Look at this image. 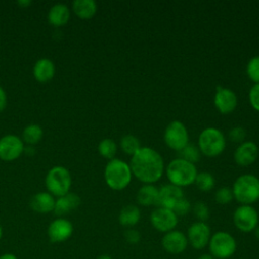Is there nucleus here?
<instances>
[{
  "label": "nucleus",
  "mask_w": 259,
  "mask_h": 259,
  "mask_svg": "<svg viewBox=\"0 0 259 259\" xmlns=\"http://www.w3.org/2000/svg\"><path fill=\"white\" fill-rule=\"evenodd\" d=\"M130 167L139 181L144 184H154L165 172V163L161 154L153 148L142 147L131 157Z\"/></svg>",
  "instance_id": "nucleus-1"
},
{
  "label": "nucleus",
  "mask_w": 259,
  "mask_h": 259,
  "mask_svg": "<svg viewBox=\"0 0 259 259\" xmlns=\"http://www.w3.org/2000/svg\"><path fill=\"white\" fill-rule=\"evenodd\" d=\"M165 171L169 183L180 188L193 184L198 173L195 164L178 157L168 163Z\"/></svg>",
  "instance_id": "nucleus-2"
},
{
  "label": "nucleus",
  "mask_w": 259,
  "mask_h": 259,
  "mask_svg": "<svg viewBox=\"0 0 259 259\" xmlns=\"http://www.w3.org/2000/svg\"><path fill=\"white\" fill-rule=\"evenodd\" d=\"M133 178V173L125 161L114 158L109 160L104 169V179L107 186L113 190H123Z\"/></svg>",
  "instance_id": "nucleus-3"
},
{
  "label": "nucleus",
  "mask_w": 259,
  "mask_h": 259,
  "mask_svg": "<svg viewBox=\"0 0 259 259\" xmlns=\"http://www.w3.org/2000/svg\"><path fill=\"white\" fill-rule=\"evenodd\" d=\"M234 198L245 205H252L259 200V178L253 174L237 177L232 186Z\"/></svg>",
  "instance_id": "nucleus-4"
},
{
  "label": "nucleus",
  "mask_w": 259,
  "mask_h": 259,
  "mask_svg": "<svg viewBox=\"0 0 259 259\" xmlns=\"http://www.w3.org/2000/svg\"><path fill=\"white\" fill-rule=\"evenodd\" d=\"M226 144L225 135L218 127H205L198 136L197 147L201 155L209 158L220 156L225 151Z\"/></svg>",
  "instance_id": "nucleus-5"
},
{
  "label": "nucleus",
  "mask_w": 259,
  "mask_h": 259,
  "mask_svg": "<svg viewBox=\"0 0 259 259\" xmlns=\"http://www.w3.org/2000/svg\"><path fill=\"white\" fill-rule=\"evenodd\" d=\"M207 247L214 259H229L237 251V241L229 232L218 231L211 234Z\"/></svg>",
  "instance_id": "nucleus-6"
},
{
  "label": "nucleus",
  "mask_w": 259,
  "mask_h": 259,
  "mask_svg": "<svg viewBox=\"0 0 259 259\" xmlns=\"http://www.w3.org/2000/svg\"><path fill=\"white\" fill-rule=\"evenodd\" d=\"M71 184V174L63 166L53 167L46 176V186L49 193L58 197L69 193Z\"/></svg>",
  "instance_id": "nucleus-7"
},
{
  "label": "nucleus",
  "mask_w": 259,
  "mask_h": 259,
  "mask_svg": "<svg viewBox=\"0 0 259 259\" xmlns=\"http://www.w3.org/2000/svg\"><path fill=\"white\" fill-rule=\"evenodd\" d=\"M164 142L173 151H181L189 143V134L185 124L180 120H172L165 128Z\"/></svg>",
  "instance_id": "nucleus-8"
},
{
  "label": "nucleus",
  "mask_w": 259,
  "mask_h": 259,
  "mask_svg": "<svg viewBox=\"0 0 259 259\" xmlns=\"http://www.w3.org/2000/svg\"><path fill=\"white\" fill-rule=\"evenodd\" d=\"M233 223L242 233H251L259 224V213L253 205L240 204L233 213Z\"/></svg>",
  "instance_id": "nucleus-9"
},
{
  "label": "nucleus",
  "mask_w": 259,
  "mask_h": 259,
  "mask_svg": "<svg viewBox=\"0 0 259 259\" xmlns=\"http://www.w3.org/2000/svg\"><path fill=\"white\" fill-rule=\"evenodd\" d=\"M150 223L152 227L160 233H168L178 225V217L172 209L157 206L150 214Z\"/></svg>",
  "instance_id": "nucleus-10"
},
{
  "label": "nucleus",
  "mask_w": 259,
  "mask_h": 259,
  "mask_svg": "<svg viewBox=\"0 0 259 259\" xmlns=\"http://www.w3.org/2000/svg\"><path fill=\"white\" fill-rule=\"evenodd\" d=\"M186 237L188 245L194 250H203L208 245L211 237V230L206 222L196 221L188 227Z\"/></svg>",
  "instance_id": "nucleus-11"
},
{
  "label": "nucleus",
  "mask_w": 259,
  "mask_h": 259,
  "mask_svg": "<svg viewBox=\"0 0 259 259\" xmlns=\"http://www.w3.org/2000/svg\"><path fill=\"white\" fill-rule=\"evenodd\" d=\"M213 104L220 113H232L238 105L237 94L228 87L218 86L213 96Z\"/></svg>",
  "instance_id": "nucleus-12"
},
{
  "label": "nucleus",
  "mask_w": 259,
  "mask_h": 259,
  "mask_svg": "<svg viewBox=\"0 0 259 259\" xmlns=\"http://www.w3.org/2000/svg\"><path fill=\"white\" fill-rule=\"evenodd\" d=\"M161 245L167 253L179 255L187 249L188 240L186 234L175 229L164 234L161 240Z\"/></svg>",
  "instance_id": "nucleus-13"
},
{
  "label": "nucleus",
  "mask_w": 259,
  "mask_h": 259,
  "mask_svg": "<svg viewBox=\"0 0 259 259\" xmlns=\"http://www.w3.org/2000/svg\"><path fill=\"white\" fill-rule=\"evenodd\" d=\"M74 232L73 224L65 219L58 218L51 222L48 227V237L52 243H63L71 238Z\"/></svg>",
  "instance_id": "nucleus-14"
},
{
  "label": "nucleus",
  "mask_w": 259,
  "mask_h": 259,
  "mask_svg": "<svg viewBox=\"0 0 259 259\" xmlns=\"http://www.w3.org/2000/svg\"><path fill=\"white\" fill-rule=\"evenodd\" d=\"M23 151V141L20 138L14 135H6L0 139V159L3 161H13Z\"/></svg>",
  "instance_id": "nucleus-15"
},
{
  "label": "nucleus",
  "mask_w": 259,
  "mask_h": 259,
  "mask_svg": "<svg viewBox=\"0 0 259 259\" xmlns=\"http://www.w3.org/2000/svg\"><path fill=\"white\" fill-rule=\"evenodd\" d=\"M258 146L252 141H244L234 152V160L237 165L246 167L252 165L258 158Z\"/></svg>",
  "instance_id": "nucleus-16"
},
{
  "label": "nucleus",
  "mask_w": 259,
  "mask_h": 259,
  "mask_svg": "<svg viewBox=\"0 0 259 259\" xmlns=\"http://www.w3.org/2000/svg\"><path fill=\"white\" fill-rule=\"evenodd\" d=\"M184 197V193L182 188L175 186L171 183L165 184L161 186L158 190V199H157V206L165 207L172 209L174 205Z\"/></svg>",
  "instance_id": "nucleus-17"
},
{
  "label": "nucleus",
  "mask_w": 259,
  "mask_h": 259,
  "mask_svg": "<svg viewBox=\"0 0 259 259\" xmlns=\"http://www.w3.org/2000/svg\"><path fill=\"white\" fill-rule=\"evenodd\" d=\"M81 203V198L73 192H69L59 197L55 202L54 213L60 218L75 210Z\"/></svg>",
  "instance_id": "nucleus-18"
},
{
  "label": "nucleus",
  "mask_w": 259,
  "mask_h": 259,
  "mask_svg": "<svg viewBox=\"0 0 259 259\" xmlns=\"http://www.w3.org/2000/svg\"><path fill=\"white\" fill-rule=\"evenodd\" d=\"M55 198L49 192H38L34 194L29 201V206L32 210L38 213H48L54 210Z\"/></svg>",
  "instance_id": "nucleus-19"
},
{
  "label": "nucleus",
  "mask_w": 259,
  "mask_h": 259,
  "mask_svg": "<svg viewBox=\"0 0 259 259\" xmlns=\"http://www.w3.org/2000/svg\"><path fill=\"white\" fill-rule=\"evenodd\" d=\"M141 217V210L137 205L127 204L120 209L117 220L122 227L128 229L134 228L136 225H138Z\"/></svg>",
  "instance_id": "nucleus-20"
},
{
  "label": "nucleus",
  "mask_w": 259,
  "mask_h": 259,
  "mask_svg": "<svg viewBox=\"0 0 259 259\" xmlns=\"http://www.w3.org/2000/svg\"><path fill=\"white\" fill-rule=\"evenodd\" d=\"M55 71L56 69L54 63L47 58H42L37 60L34 64L33 76L38 82L46 83L54 77Z\"/></svg>",
  "instance_id": "nucleus-21"
},
{
  "label": "nucleus",
  "mask_w": 259,
  "mask_h": 259,
  "mask_svg": "<svg viewBox=\"0 0 259 259\" xmlns=\"http://www.w3.org/2000/svg\"><path fill=\"white\" fill-rule=\"evenodd\" d=\"M158 190L154 184H144L137 192V201L143 206H152L157 204Z\"/></svg>",
  "instance_id": "nucleus-22"
},
{
  "label": "nucleus",
  "mask_w": 259,
  "mask_h": 259,
  "mask_svg": "<svg viewBox=\"0 0 259 259\" xmlns=\"http://www.w3.org/2000/svg\"><path fill=\"white\" fill-rule=\"evenodd\" d=\"M70 17V10L66 4L58 3L51 7L48 13V19L54 26H62L67 23Z\"/></svg>",
  "instance_id": "nucleus-23"
},
{
  "label": "nucleus",
  "mask_w": 259,
  "mask_h": 259,
  "mask_svg": "<svg viewBox=\"0 0 259 259\" xmlns=\"http://www.w3.org/2000/svg\"><path fill=\"white\" fill-rule=\"evenodd\" d=\"M75 14L82 19H89L97 11V4L94 0H75L72 3Z\"/></svg>",
  "instance_id": "nucleus-24"
},
{
  "label": "nucleus",
  "mask_w": 259,
  "mask_h": 259,
  "mask_svg": "<svg viewBox=\"0 0 259 259\" xmlns=\"http://www.w3.org/2000/svg\"><path fill=\"white\" fill-rule=\"evenodd\" d=\"M119 146H120L122 152L130 155L131 157L142 148L140 140L136 136L131 135V134H127V135H124L121 137Z\"/></svg>",
  "instance_id": "nucleus-25"
},
{
  "label": "nucleus",
  "mask_w": 259,
  "mask_h": 259,
  "mask_svg": "<svg viewBox=\"0 0 259 259\" xmlns=\"http://www.w3.org/2000/svg\"><path fill=\"white\" fill-rule=\"evenodd\" d=\"M117 152V145L116 143L109 138H105L101 140L98 144V153L105 159L112 160Z\"/></svg>",
  "instance_id": "nucleus-26"
},
{
  "label": "nucleus",
  "mask_w": 259,
  "mask_h": 259,
  "mask_svg": "<svg viewBox=\"0 0 259 259\" xmlns=\"http://www.w3.org/2000/svg\"><path fill=\"white\" fill-rule=\"evenodd\" d=\"M194 184L196 185L197 189H199L200 191L206 192V191H210L213 188L215 184V180L213 175L208 172H198L195 177Z\"/></svg>",
  "instance_id": "nucleus-27"
},
{
  "label": "nucleus",
  "mask_w": 259,
  "mask_h": 259,
  "mask_svg": "<svg viewBox=\"0 0 259 259\" xmlns=\"http://www.w3.org/2000/svg\"><path fill=\"white\" fill-rule=\"evenodd\" d=\"M41 137L42 130L38 124H29L23 130L22 133V140L29 145H34L38 143Z\"/></svg>",
  "instance_id": "nucleus-28"
},
{
  "label": "nucleus",
  "mask_w": 259,
  "mask_h": 259,
  "mask_svg": "<svg viewBox=\"0 0 259 259\" xmlns=\"http://www.w3.org/2000/svg\"><path fill=\"white\" fill-rule=\"evenodd\" d=\"M201 153L197 146L188 143L181 151L178 152V158H181L187 162L195 164L200 159Z\"/></svg>",
  "instance_id": "nucleus-29"
},
{
  "label": "nucleus",
  "mask_w": 259,
  "mask_h": 259,
  "mask_svg": "<svg viewBox=\"0 0 259 259\" xmlns=\"http://www.w3.org/2000/svg\"><path fill=\"white\" fill-rule=\"evenodd\" d=\"M246 74L248 78L254 83H259V56L252 57L246 66Z\"/></svg>",
  "instance_id": "nucleus-30"
},
{
  "label": "nucleus",
  "mask_w": 259,
  "mask_h": 259,
  "mask_svg": "<svg viewBox=\"0 0 259 259\" xmlns=\"http://www.w3.org/2000/svg\"><path fill=\"white\" fill-rule=\"evenodd\" d=\"M192 212L194 217L197 219L199 222H206L207 219L209 218V208L206 203L203 201H196L192 207Z\"/></svg>",
  "instance_id": "nucleus-31"
},
{
  "label": "nucleus",
  "mask_w": 259,
  "mask_h": 259,
  "mask_svg": "<svg viewBox=\"0 0 259 259\" xmlns=\"http://www.w3.org/2000/svg\"><path fill=\"white\" fill-rule=\"evenodd\" d=\"M213 198H214L217 203L222 204V205H226V204L230 203L234 199L232 189L229 188V187H226V186L220 187L215 191Z\"/></svg>",
  "instance_id": "nucleus-32"
},
{
  "label": "nucleus",
  "mask_w": 259,
  "mask_h": 259,
  "mask_svg": "<svg viewBox=\"0 0 259 259\" xmlns=\"http://www.w3.org/2000/svg\"><path fill=\"white\" fill-rule=\"evenodd\" d=\"M191 207L192 206L190 204V201L184 196L174 205L172 210L177 217H184L191 210Z\"/></svg>",
  "instance_id": "nucleus-33"
},
{
  "label": "nucleus",
  "mask_w": 259,
  "mask_h": 259,
  "mask_svg": "<svg viewBox=\"0 0 259 259\" xmlns=\"http://www.w3.org/2000/svg\"><path fill=\"white\" fill-rule=\"evenodd\" d=\"M246 131L243 126H234L230 130L229 132V138L231 141H233L234 143H243L245 138H246Z\"/></svg>",
  "instance_id": "nucleus-34"
},
{
  "label": "nucleus",
  "mask_w": 259,
  "mask_h": 259,
  "mask_svg": "<svg viewBox=\"0 0 259 259\" xmlns=\"http://www.w3.org/2000/svg\"><path fill=\"white\" fill-rule=\"evenodd\" d=\"M124 240L131 245H137L141 241V233L135 228H128L123 233Z\"/></svg>",
  "instance_id": "nucleus-35"
},
{
  "label": "nucleus",
  "mask_w": 259,
  "mask_h": 259,
  "mask_svg": "<svg viewBox=\"0 0 259 259\" xmlns=\"http://www.w3.org/2000/svg\"><path fill=\"white\" fill-rule=\"evenodd\" d=\"M249 102L251 106L259 111V83L254 84L249 91Z\"/></svg>",
  "instance_id": "nucleus-36"
},
{
  "label": "nucleus",
  "mask_w": 259,
  "mask_h": 259,
  "mask_svg": "<svg viewBox=\"0 0 259 259\" xmlns=\"http://www.w3.org/2000/svg\"><path fill=\"white\" fill-rule=\"evenodd\" d=\"M7 103V97L4 89L0 86V111H2Z\"/></svg>",
  "instance_id": "nucleus-37"
},
{
  "label": "nucleus",
  "mask_w": 259,
  "mask_h": 259,
  "mask_svg": "<svg viewBox=\"0 0 259 259\" xmlns=\"http://www.w3.org/2000/svg\"><path fill=\"white\" fill-rule=\"evenodd\" d=\"M0 259H18L17 256L13 253H10V252H6V253H3L0 255Z\"/></svg>",
  "instance_id": "nucleus-38"
},
{
  "label": "nucleus",
  "mask_w": 259,
  "mask_h": 259,
  "mask_svg": "<svg viewBox=\"0 0 259 259\" xmlns=\"http://www.w3.org/2000/svg\"><path fill=\"white\" fill-rule=\"evenodd\" d=\"M197 259H214L209 253H203L197 257Z\"/></svg>",
  "instance_id": "nucleus-39"
},
{
  "label": "nucleus",
  "mask_w": 259,
  "mask_h": 259,
  "mask_svg": "<svg viewBox=\"0 0 259 259\" xmlns=\"http://www.w3.org/2000/svg\"><path fill=\"white\" fill-rule=\"evenodd\" d=\"M19 5H21V6H24V7H26V6H28V5H30V1L29 0H19L18 2H17Z\"/></svg>",
  "instance_id": "nucleus-40"
},
{
  "label": "nucleus",
  "mask_w": 259,
  "mask_h": 259,
  "mask_svg": "<svg viewBox=\"0 0 259 259\" xmlns=\"http://www.w3.org/2000/svg\"><path fill=\"white\" fill-rule=\"evenodd\" d=\"M96 259H112V257L108 254H101L98 257H96Z\"/></svg>",
  "instance_id": "nucleus-41"
},
{
  "label": "nucleus",
  "mask_w": 259,
  "mask_h": 259,
  "mask_svg": "<svg viewBox=\"0 0 259 259\" xmlns=\"http://www.w3.org/2000/svg\"><path fill=\"white\" fill-rule=\"evenodd\" d=\"M253 232H254V235H255L256 239L259 241V224H258V226L255 228V230Z\"/></svg>",
  "instance_id": "nucleus-42"
},
{
  "label": "nucleus",
  "mask_w": 259,
  "mask_h": 259,
  "mask_svg": "<svg viewBox=\"0 0 259 259\" xmlns=\"http://www.w3.org/2000/svg\"><path fill=\"white\" fill-rule=\"evenodd\" d=\"M2 234H3V230H2V227H1V225H0V240H1V238H2Z\"/></svg>",
  "instance_id": "nucleus-43"
},
{
  "label": "nucleus",
  "mask_w": 259,
  "mask_h": 259,
  "mask_svg": "<svg viewBox=\"0 0 259 259\" xmlns=\"http://www.w3.org/2000/svg\"><path fill=\"white\" fill-rule=\"evenodd\" d=\"M258 259H259V255H258Z\"/></svg>",
  "instance_id": "nucleus-44"
},
{
  "label": "nucleus",
  "mask_w": 259,
  "mask_h": 259,
  "mask_svg": "<svg viewBox=\"0 0 259 259\" xmlns=\"http://www.w3.org/2000/svg\"><path fill=\"white\" fill-rule=\"evenodd\" d=\"M258 213H259V211H258Z\"/></svg>",
  "instance_id": "nucleus-45"
}]
</instances>
